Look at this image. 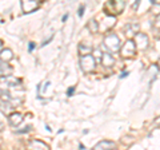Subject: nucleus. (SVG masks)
<instances>
[{
  "label": "nucleus",
  "instance_id": "a878e982",
  "mask_svg": "<svg viewBox=\"0 0 160 150\" xmlns=\"http://www.w3.org/2000/svg\"><path fill=\"white\" fill-rule=\"evenodd\" d=\"M2 50H3V40L0 39V51H2Z\"/></svg>",
  "mask_w": 160,
  "mask_h": 150
},
{
  "label": "nucleus",
  "instance_id": "6ab92c4d",
  "mask_svg": "<svg viewBox=\"0 0 160 150\" xmlns=\"http://www.w3.org/2000/svg\"><path fill=\"white\" fill-rule=\"evenodd\" d=\"M132 142H133V137H131V136H124V137H122V143L131 145Z\"/></svg>",
  "mask_w": 160,
  "mask_h": 150
},
{
  "label": "nucleus",
  "instance_id": "9b49d317",
  "mask_svg": "<svg viewBox=\"0 0 160 150\" xmlns=\"http://www.w3.org/2000/svg\"><path fill=\"white\" fill-rule=\"evenodd\" d=\"M115 23H116V18L115 16H106V19H104L102 23V26H99V29L102 28V31H107V29L112 28L115 26Z\"/></svg>",
  "mask_w": 160,
  "mask_h": 150
},
{
  "label": "nucleus",
  "instance_id": "7ed1b4c3",
  "mask_svg": "<svg viewBox=\"0 0 160 150\" xmlns=\"http://www.w3.org/2000/svg\"><path fill=\"white\" fill-rule=\"evenodd\" d=\"M80 68L83 70L86 74L88 72H92L95 70V66H96V63H95L92 55H86V56H80Z\"/></svg>",
  "mask_w": 160,
  "mask_h": 150
},
{
  "label": "nucleus",
  "instance_id": "412c9836",
  "mask_svg": "<svg viewBox=\"0 0 160 150\" xmlns=\"http://www.w3.org/2000/svg\"><path fill=\"white\" fill-rule=\"evenodd\" d=\"M83 13H84V6H82V7L79 8V12H78V15H79L80 18H82V16H83Z\"/></svg>",
  "mask_w": 160,
  "mask_h": 150
},
{
  "label": "nucleus",
  "instance_id": "20e7f679",
  "mask_svg": "<svg viewBox=\"0 0 160 150\" xmlns=\"http://www.w3.org/2000/svg\"><path fill=\"white\" fill-rule=\"evenodd\" d=\"M135 52H136V47H135V43L128 39V40L123 44V47L120 48V54H122L123 58H132Z\"/></svg>",
  "mask_w": 160,
  "mask_h": 150
},
{
  "label": "nucleus",
  "instance_id": "5701e85b",
  "mask_svg": "<svg viewBox=\"0 0 160 150\" xmlns=\"http://www.w3.org/2000/svg\"><path fill=\"white\" fill-rule=\"evenodd\" d=\"M33 48H35V43H33V42H31V43H29V48H28V50H29V52H31Z\"/></svg>",
  "mask_w": 160,
  "mask_h": 150
},
{
  "label": "nucleus",
  "instance_id": "b1692460",
  "mask_svg": "<svg viewBox=\"0 0 160 150\" xmlns=\"http://www.w3.org/2000/svg\"><path fill=\"white\" fill-rule=\"evenodd\" d=\"M3 130H4V122L0 119V131H3Z\"/></svg>",
  "mask_w": 160,
  "mask_h": 150
},
{
  "label": "nucleus",
  "instance_id": "ddd939ff",
  "mask_svg": "<svg viewBox=\"0 0 160 150\" xmlns=\"http://www.w3.org/2000/svg\"><path fill=\"white\" fill-rule=\"evenodd\" d=\"M100 63H102L104 67H112V66H113V63H115V59H113V56H112L111 54L106 52V54H103V55H102Z\"/></svg>",
  "mask_w": 160,
  "mask_h": 150
},
{
  "label": "nucleus",
  "instance_id": "4be33fe9",
  "mask_svg": "<svg viewBox=\"0 0 160 150\" xmlns=\"http://www.w3.org/2000/svg\"><path fill=\"white\" fill-rule=\"evenodd\" d=\"M73 91H75V87L68 88V91H67V95H68V97H69V95H72V94H73Z\"/></svg>",
  "mask_w": 160,
  "mask_h": 150
},
{
  "label": "nucleus",
  "instance_id": "f8f14e48",
  "mask_svg": "<svg viewBox=\"0 0 160 150\" xmlns=\"http://www.w3.org/2000/svg\"><path fill=\"white\" fill-rule=\"evenodd\" d=\"M140 26L138 23H128L126 27H124V32H126L127 36H135L139 32Z\"/></svg>",
  "mask_w": 160,
  "mask_h": 150
},
{
  "label": "nucleus",
  "instance_id": "393cba45",
  "mask_svg": "<svg viewBox=\"0 0 160 150\" xmlns=\"http://www.w3.org/2000/svg\"><path fill=\"white\" fill-rule=\"evenodd\" d=\"M127 75H128V72L126 71V72H123L122 75H120V78H126V77H127Z\"/></svg>",
  "mask_w": 160,
  "mask_h": 150
},
{
  "label": "nucleus",
  "instance_id": "4468645a",
  "mask_svg": "<svg viewBox=\"0 0 160 150\" xmlns=\"http://www.w3.org/2000/svg\"><path fill=\"white\" fill-rule=\"evenodd\" d=\"M12 74V67L8 63H0V77L3 78H8Z\"/></svg>",
  "mask_w": 160,
  "mask_h": 150
},
{
  "label": "nucleus",
  "instance_id": "bb28decb",
  "mask_svg": "<svg viewBox=\"0 0 160 150\" xmlns=\"http://www.w3.org/2000/svg\"><path fill=\"white\" fill-rule=\"evenodd\" d=\"M0 150H2V147H0Z\"/></svg>",
  "mask_w": 160,
  "mask_h": 150
},
{
  "label": "nucleus",
  "instance_id": "9d476101",
  "mask_svg": "<svg viewBox=\"0 0 160 150\" xmlns=\"http://www.w3.org/2000/svg\"><path fill=\"white\" fill-rule=\"evenodd\" d=\"M13 59V51L11 48H3L0 51V62L3 63H8L9 61Z\"/></svg>",
  "mask_w": 160,
  "mask_h": 150
},
{
  "label": "nucleus",
  "instance_id": "1a4fd4ad",
  "mask_svg": "<svg viewBox=\"0 0 160 150\" xmlns=\"http://www.w3.org/2000/svg\"><path fill=\"white\" fill-rule=\"evenodd\" d=\"M115 147H116V145H115V142L112 141H100L98 142L96 145L93 146L92 150H113Z\"/></svg>",
  "mask_w": 160,
  "mask_h": 150
},
{
  "label": "nucleus",
  "instance_id": "f3484780",
  "mask_svg": "<svg viewBox=\"0 0 160 150\" xmlns=\"http://www.w3.org/2000/svg\"><path fill=\"white\" fill-rule=\"evenodd\" d=\"M87 28L91 31V34H98L99 32V23L95 20V19H91V20L87 23Z\"/></svg>",
  "mask_w": 160,
  "mask_h": 150
},
{
  "label": "nucleus",
  "instance_id": "f257e3e1",
  "mask_svg": "<svg viewBox=\"0 0 160 150\" xmlns=\"http://www.w3.org/2000/svg\"><path fill=\"white\" fill-rule=\"evenodd\" d=\"M126 3L123 0H115V2H107L104 6V11H106L107 16H112V15H119L123 12Z\"/></svg>",
  "mask_w": 160,
  "mask_h": 150
},
{
  "label": "nucleus",
  "instance_id": "39448f33",
  "mask_svg": "<svg viewBox=\"0 0 160 150\" xmlns=\"http://www.w3.org/2000/svg\"><path fill=\"white\" fill-rule=\"evenodd\" d=\"M132 42L135 43V47H138L140 50H147L148 48V44H149L148 36H147L146 34H142V32H138L136 35H135Z\"/></svg>",
  "mask_w": 160,
  "mask_h": 150
},
{
  "label": "nucleus",
  "instance_id": "dca6fc26",
  "mask_svg": "<svg viewBox=\"0 0 160 150\" xmlns=\"http://www.w3.org/2000/svg\"><path fill=\"white\" fill-rule=\"evenodd\" d=\"M12 110H13V106H12V104L9 103V102H3V101L0 102V111L4 113L6 115H9V114H12V113H13Z\"/></svg>",
  "mask_w": 160,
  "mask_h": 150
},
{
  "label": "nucleus",
  "instance_id": "cd10ccee",
  "mask_svg": "<svg viewBox=\"0 0 160 150\" xmlns=\"http://www.w3.org/2000/svg\"><path fill=\"white\" fill-rule=\"evenodd\" d=\"M113 150H116V149H113Z\"/></svg>",
  "mask_w": 160,
  "mask_h": 150
},
{
  "label": "nucleus",
  "instance_id": "2eb2a0df",
  "mask_svg": "<svg viewBox=\"0 0 160 150\" xmlns=\"http://www.w3.org/2000/svg\"><path fill=\"white\" fill-rule=\"evenodd\" d=\"M78 50H79V55H80V56L91 55V52H92V47L88 46V44H86V43H80L79 47H78Z\"/></svg>",
  "mask_w": 160,
  "mask_h": 150
},
{
  "label": "nucleus",
  "instance_id": "0eeeda50",
  "mask_svg": "<svg viewBox=\"0 0 160 150\" xmlns=\"http://www.w3.org/2000/svg\"><path fill=\"white\" fill-rule=\"evenodd\" d=\"M39 2L38 0H23L22 2V9L24 13H31L35 9H38Z\"/></svg>",
  "mask_w": 160,
  "mask_h": 150
},
{
  "label": "nucleus",
  "instance_id": "aec40b11",
  "mask_svg": "<svg viewBox=\"0 0 160 150\" xmlns=\"http://www.w3.org/2000/svg\"><path fill=\"white\" fill-rule=\"evenodd\" d=\"M29 129H31V126H27V127H24V129H22V130H19L18 133H28Z\"/></svg>",
  "mask_w": 160,
  "mask_h": 150
},
{
  "label": "nucleus",
  "instance_id": "423d86ee",
  "mask_svg": "<svg viewBox=\"0 0 160 150\" xmlns=\"http://www.w3.org/2000/svg\"><path fill=\"white\" fill-rule=\"evenodd\" d=\"M27 150H51L48 145L40 139H29L27 142Z\"/></svg>",
  "mask_w": 160,
  "mask_h": 150
},
{
  "label": "nucleus",
  "instance_id": "f03ea898",
  "mask_svg": "<svg viewBox=\"0 0 160 150\" xmlns=\"http://www.w3.org/2000/svg\"><path fill=\"white\" fill-rule=\"evenodd\" d=\"M103 44L109 52H116L120 50V39L116 34H108L104 36Z\"/></svg>",
  "mask_w": 160,
  "mask_h": 150
},
{
  "label": "nucleus",
  "instance_id": "6e6552de",
  "mask_svg": "<svg viewBox=\"0 0 160 150\" xmlns=\"http://www.w3.org/2000/svg\"><path fill=\"white\" fill-rule=\"evenodd\" d=\"M23 118H24V115L22 113H18V111H13L12 114H9L8 115V122H9V125L11 126H19L20 123L23 122Z\"/></svg>",
  "mask_w": 160,
  "mask_h": 150
},
{
  "label": "nucleus",
  "instance_id": "c85d7f7f",
  "mask_svg": "<svg viewBox=\"0 0 160 150\" xmlns=\"http://www.w3.org/2000/svg\"><path fill=\"white\" fill-rule=\"evenodd\" d=\"M0 63H2V62H0Z\"/></svg>",
  "mask_w": 160,
  "mask_h": 150
},
{
  "label": "nucleus",
  "instance_id": "a211bd4d",
  "mask_svg": "<svg viewBox=\"0 0 160 150\" xmlns=\"http://www.w3.org/2000/svg\"><path fill=\"white\" fill-rule=\"evenodd\" d=\"M102 51L98 48V50H93V55H92V58H93V61H95V63L96 62H100V59H102Z\"/></svg>",
  "mask_w": 160,
  "mask_h": 150
}]
</instances>
